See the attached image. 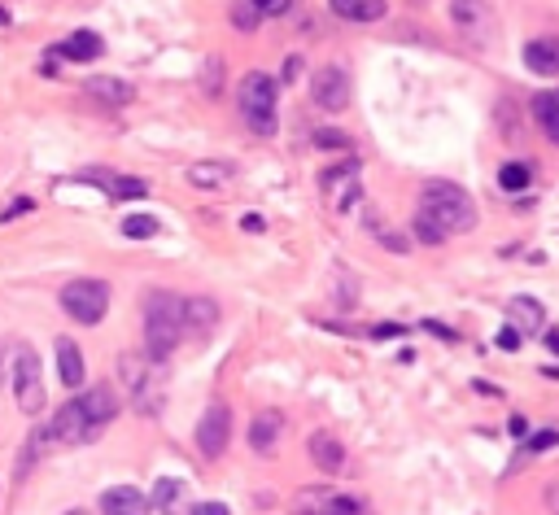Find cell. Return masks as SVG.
I'll return each mask as SVG.
<instances>
[{
  "instance_id": "23",
  "label": "cell",
  "mask_w": 559,
  "mask_h": 515,
  "mask_svg": "<svg viewBox=\"0 0 559 515\" xmlns=\"http://www.w3.org/2000/svg\"><path fill=\"white\" fill-rule=\"evenodd\" d=\"M149 502H153L158 511L175 515V511L184 507V481H175V476H162V481L153 485V498H149Z\"/></svg>"
},
{
  "instance_id": "12",
  "label": "cell",
  "mask_w": 559,
  "mask_h": 515,
  "mask_svg": "<svg viewBox=\"0 0 559 515\" xmlns=\"http://www.w3.org/2000/svg\"><path fill=\"white\" fill-rule=\"evenodd\" d=\"M101 35H92V31H75L66 44H57V49H49V57H44V70H57V62L62 57H70V62H97L101 57Z\"/></svg>"
},
{
  "instance_id": "29",
  "label": "cell",
  "mask_w": 559,
  "mask_h": 515,
  "mask_svg": "<svg viewBox=\"0 0 559 515\" xmlns=\"http://www.w3.org/2000/svg\"><path fill=\"white\" fill-rule=\"evenodd\" d=\"M315 145L319 149H350V136H341L337 127H324V131H315Z\"/></svg>"
},
{
  "instance_id": "7",
  "label": "cell",
  "mask_w": 559,
  "mask_h": 515,
  "mask_svg": "<svg viewBox=\"0 0 559 515\" xmlns=\"http://www.w3.org/2000/svg\"><path fill=\"white\" fill-rule=\"evenodd\" d=\"M62 310L83 328H92V323L105 319V310H110V284L105 280H70L62 289Z\"/></svg>"
},
{
  "instance_id": "32",
  "label": "cell",
  "mask_w": 559,
  "mask_h": 515,
  "mask_svg": "<svg viewBox=\"0 0 559 515\" xmlns=\"http://www.w3.org/2000/svg\"><path fill=\"white\" fill-rule=\"evenodd\" d=\"M31 210H35L31 197H14V206L0 210V223H14V219H22V214H31Z\"/></svg>"
},
{
  "instance_id": "38",
  "label": "cell",
  "mask_w": 559,
  "mask_h": 515,
  "mask_svg": "<svg viewBox=\"0 0 559 515\" xmlns=\"http://www.w3.org/2000/svg\"><path fill=\"white\" fill-rule=\"evenodd\" d=\"M546 345H551V354H559V332H546Z\"/></svg>"
},
{
  "instance_id": "36",
  "label": "cell",
  "mask_w": 559,
  "mask_h": 515,
  "mask_svg": "<svg viewBox=\"0 0 559 515\" xmlns=\"http://www.w3.org/2000/svg\"><path fill=\"white\" fill-rule=\"evenodd\" d=\"M546 507H551V515H559V481L546 489Z\"/></svg>"
},
{
  "instance_id": "39",
  "label": "cell",
  "mask_w": 559,
  "mask_h": 515,
  "mask_svg": "<svg viewBox=\"0 0 559 515\" xmlns=\"http://www.w3.org/2000/svg\"><path fill=\"white\" fill-rule=\"evenodd\" d=\"M0 27H9V14H5V9H0Z\"/></svg>"
},
{
  "instance_id": "13",
  "label": "cell",
  "mask_w": 559,
  "mask_h": 515,
  "mask_svg": "<svg viewBox=\"0 0 559 515\" xmlns=\"http://www.w3.org/2000/svg\"><path fill=\"white\" fill-rule=\"evenodd\" d=\"M153 502L136 485H114L101 494V515H149Z\"/></svg>"
},
{
  "instance_id": "5",
  "label": "cell",
  "mask_w": 559,
  "mask_h": 515,
  "mask_svg": "<svg viewBox=\"0 0 559 515\" xmlns=\"http://www.w3.org/2000/svg\"><path fill=\"white\" fill-rule=\"evenodd\" d=\"M241 118L249 127L258 131V136H271L276 131V105H280V88L276 79L263 75V70H249V75L241 79Z\"/></svg>"
},
{
  "instance_id": "40",
  "label": "cell",
  "mask_w": 559,
  "mask_h": 515,
  "mask_svg": "<svg viewBox=\"0 0 559 515\" xmlns=\"http://www.w3.org/2000/svg\"><path fill=\"white\" fill-rule=\"evenodd\" d=\"M70 515H88V511H70Z\"/></svg>"
},
{
  "instance_id": "15",
  "label": "cell",
  "mask_w": 559,
  "mask_h": 515,
  "mask_svg": "<svg viewBox=\"0 0 559 515\" xmlns=\"http://www.w3.org/2000/svg\"><path fill=\"white\" fill-rule=\"evenodd\" d=\"M280 433H284V415L280 411H258L254 424H249V446L258 454H271L280 446Z\"/></svg>"
},
{
  "instance_id": "20",
  "label": "cell",
  "mask_w": 559,
  "mask_h": 515,
  "mask_svg": "<svg viewBox=\"0 0 559 515\" xmlns=\"http://www.w3.org/2000/svg\"><path fill=\"white\" fill-rule=\"evenodd\" d=\"M332 14L346 22H380L385 18V0H328Z\"/></svg>"
},
{
  "instance_id": "16",
  "label": "cell",
  "mask_w": 559,
  "mask_h": 515,
  "mask_svg": "<svg viewBox=\"0 0 559 515\" xmlns=\"http://www.w3.org/2000/svg\"><path fill=\"white\" fill-rule=\"evenodd\" d=\"M219 323V306L210 297H188L184 302V332L188 337H206V332Z\"/></svg>"
},
{
  "instance_id": "30",
  "label": "cell",
  "mask_w": 559,
  "mask_h": 515,
  "mask_svg": "<svg viewBox=\"0 0 559 515\" xmlns=\"http://www.w3.org/2000/svg\"><path fill=\"white\" fill-rule=\"evenodd\" d=\"M551 446H559V433H555V428H546V433L525 441V454H542V450H551Z\"/></svg>"
},
{
  "instance_id": "3",
  "label": "cell",
  "mask_w": 559,
  "mask_h": 515,
  "mask_svg": "<svg viewBox=\"0 0 559 515\" xmlns=\"http://www.w3.org/2000/svg\"><path fill=\"white\" fill-rule=\"evenodd\" d=\"M188 337L184 332V302L171 293H149L145 306V354L153 363H166L175 354V345Z\"/></svg>"
},
{
  "instance_id": "2",
  "label": "cell",
  "mask_w": 559,
  "mask_h": 515,
  "mask_svg": "<svg viewBox=\"0 0 559 515\" xmlns=\"http://www.w3.org/2000/svg\"><path fill=\"white\" fill-rule=\"evenodd\" d=\"M415 219L433 223L442 236H455V232H468V227L477 223V210H472V197L463 193L459 184L433 179V184H424L420 210H415Z\"/></svg>"
},
{
  "instance_id": "4",
  "label": "cell",
  "mask_w": 559,
  "mask_h": 515,
  "mask_svg": "<svg viewBox=\"0 0 559 515\" xmlns=\"http://www.w3.org/2000/svg\"><path fill=\"white\" fill-rule=\"evenodd\" d=\"M118 380H123V393H127V402H132V411L162 415V402H166L162 363H153L149 354H123L118 358Z\"/></svg>"
},
{
  "instance_id": "31",
  "label": "cell",
  "mask_w": 559,
  "mask_h": 515,
  "mask_svg": "<svg viewBox=\"0 0 559 515\" xmlns=\"http://www.w3.org/2000/svg\"><path fill=\"white\" fill-rule=\"evenodd\" d=\"M201 83L210 88V97L219 92V83H223V62H219V57H210V62H206V70H201Z\"/></svg>"
},
{
  "instance_id": "21",
  "label": "cell",
  "mask_w": 559,
  "mask_h": 515,
  "mask_svg": "<svg viewBox=\"0 0 559 515\" xmlns=\"http://www.w3.org/2000/svg\"><path fill=\"white\" fill-rule=\"evenodd\" d=\"M306 446H311V459L324 467V472H341V463H346V450H341V441L332 437V433H315Z\"/></svg>"
},
{
  "instance_id": "22",
  "label": "cell",
  "mask_w": 559,
  "mask_h": 515,
  "mask_svg": "<svg viewBox=\"0 0 559 515\" xmlns=\"http://www.w3.org/2000/svg\"><path fill=\"white\" fill-rule=\"evenodd\" d=\"M533 118H538V127L546 131V140L559 145V92H542V97H533Z\"/></svg>"
},
{
  "instance_id": "8",
  "label": "cell",
  "mask_w": 559,
  "mask_h": 515,
  "mask_svg": "<svg viewBox=\"0 0 559 515\" xmlns=\"http://www.w3.org/2000/svg\"><path fill=\"white\" fill-rule=\"evenodd\" d=\"M450 22H455L463 40L477 44V49L494 44V35H498V14H494L490 0H450Z\"/></svg>"
},
{
  "instance_id": "11",
  "label": "cell",
  "mask_w": 559,
  "mask_h": 515,
  "mask_svg": "<svg viewBox=\"0 0 559 515\" xmlns=\"http://www.w3.org/2000/svg\"><path fill=\"white\" fill-rule=\"evenodd\" d=\"M359 511H363L359 502L337 494V489H306L293 502V515H359Z\"/></svg>"
},
{
  "instance_id": "10",
  "label": "cell",
  "mask_w": 559,
  "mask_h": 515,
  "mask_svg": "<svg viewBox=\"0 0 559 515\" xmlns=\"http://www.w3.org/2000/svg\"><path fill=\"white\" fill-rule=\"evenodd\" d=\"M311 101L324 114H341L350 105V75L341 66H324L315 75V83H311Z\"/></svg>"
},
{
  "instance_id": "14",
  "label": "cell",
  "mask_w": 559,
  "mask_h": 515,
  "mask_svg": "<svg viewBox=\"0 0 559 515\" xmlns=\"http://www.w3.org/2000/svg\"><path fill=\"white\" fill-rule=\"evenodd\" d=\"M525 66L542 79H559V40L555 35H542V40L525 44Z\"/></svg>"
},
{
  "instance_id": "6",
  "label": "cell",
  "mask_w": 559,
  "mask_h": 515,
  "mask_svg": "<svg viewBox=\"0 0 559 515\" xmlns=\"http://www.w3.org/2000/svg\"><path fill=\"white\" fill-rule=\"evenodd\" d=\"M9 376H14V398L27 415L44 411V380H40V358H35L31 345L14 341L9 350Z\"/></svg>"
},
{
  "instance_id": "25",
  "label": "cell",
  "mask_w": 559,
  "mask_h": 515,
  "mask_svg": "<svg viewBox=\"0 0 559 515\" xmlns=\"http://www.w3.org/2000/svg\"><path fill=\"white\" fill-rule=\"evenodd\" d=\"M223 179H228V166H223V162H201V166L188 171V184H193V188H219Z\"/></svg>"
},
{
  "instance_id": "37",
  "label": "cell",
  "mask_w": 559,
  "mask_h": 515,
  "mask_svg": "<svg viewBox=\"0 0 559 515\" xmlns=\"http://www.w3.org/2000/svg\"><path fill=\"white\" fill-rule=\"evenodd\" d=\"M241 227H249V232H263V219H258V214H249V219H241Z\"/></svg>"
},
{
  "instance_id": "18",
  "label": "cell",
  "mask_w": 559,
  "mask_h": 515,
  "mask_svg": "<svg viewBox=\"0 0 559 515\" xmlns=\"http://www.w3.org/2000/svg\"><path fill=\"white\" fill-rule=\"evenodd\" d=\"M88 184L105 188V193H110L114 201H136V197L149 193L145 179H132V175H88Z\"/></svg>"
},
{
  "instance_id": "9",
  "label": "cell",
  "mask_w": 559,
  "mask_h": 515,
  "mask_svg": "<svg viewBox=\"0 0 559 515\" xmlns=\"http://www.w3.org/2000/svg\"><path fill=\"white\" fill-rule=\"evenodd\" d=\"M232 441V411L223 402H214L206 415L197 419V450L206 454V459H219L223 450H228Z\"/></svg>"
},
{
  "instance_id": "35",
  "label": "cell",
  "mask_w": 559,
  "mask_h": 515,
  "mask_svg": "<svg viewBox=\"0 0 559 515\" xmlns=\"http://www.w3.org/2000/svg\"><path fill=\"white\" fill-rule=\"evenodd\" d=\"M372 337H402V328H398V323H376Z\"/></svg>"
},
{
  "instance_id": "27",
  "label": "cell",
  "mask_w": 559,
  "mask_h": 515,
  "mask_svg": "<svg viewBox=\"0 0 559 515\" xmlns=\"http://www.w3.org/2000/svg\"><path fill=\"white\" fill-rule=\"evenodd\" d=\"M529 179H533L529 162H507L503 171H498V184H503L507 193H520V188H529Z\"/></svg>"
},
{
  "instance_id": "28",
  "label": "cell",
  "mask_w": 559,
  "mask_h": 515,
  "mask_svg": "<svg viewBox=\"0 0 559 515\" xmlns=\"http://www.w3.org/2000/svg\"><path fill=\"white\" fill-rule=\"evenodd\" d=\"M249 9H254L258 18H284L293 9V0H245Z\"/></svg>"
},
{
  "instance_id": "26",
  "label": "cell",
  "mask_w": 559,
  "mask_h": 515,
  "mask_svg": "<svg viewBox=\"0 0 559 515\" xmlns=\"http://www.w3.org/2000/svg\"><path fill=\"white\" fill-rule=\"evenodd\" d=\"M162 223L153 219V214H127L123 219V236H132V241H149V236H158Z\"/></svg>"
},
{
  "instance_id": "34",
  "label": "cell",
  "mask_w": 559,
  "mask_h": 515,
  "mask_svg": "<svg viewBox=\"0 0 559 515\" xmlns=\"http://www.w3.org/2000/svg\"><path fill=\"white\" fill-rule=\"evenodd\" d=\"M193 515H232L223 502H201V507H193Z\"/></svg>"
},
{
  "instance_id": "17",
  "label": "cell",
  "mask_w": 559,
  "mask_h": 515,
  "mask_svg": "<svg viewBox=\"0 0 559 515\" xmlns=\"http://www.w3.org/2000/svg\"><path fill=\"white\" fill-rule=\"evenodd\" d=\"M57 376H62L66 389H79L83 376H88V367H83V354L75 341H57Z\"/></svg>"
},
{
  "instance_id": "19",
  "label": "cell",
  "mask_w": 559,
  "mask_h": 515,
  "mask_svg": "<svg viewBox=\"0 0 559 515\" xmlns=\"http://www.w3.org/2000/svg\"><path fill=\"white\" fill-rule=\"evenodd\" d=\"M88 97H97L101 105H114V110H118V105H127L136 92H132V83H127V79L97 75V79H88Z\"/></svg>"
},
{
  "instance_id": "1",
  "label": "cell",
  "mask_w": 559,
  "mask_h": 515,
  "mask_svg": "<svg viewBox=\"0 0 559 515\" xmlns=\"http://www.w3.org/2000/svg\"><path fill=\"white\" fill-rule=\"evenodd\" d=\"M114 415H118V393L114 389H83L79 398H70L62 411L53 415V424H49V437H53V446H88V441H97L105 428L114 424Z\"/></svg>"
},
{
  "instance_id": "33",
  "label": "cell",
  "mask_w": 559,
  "mask_h": 515,
  "mask_svg": "<svg viewBox=\"0 0 559 515\" xmlns=\"http://www.w3.org/2000/svg\"><path fill=\"white\" fill-rule=\"evenodd\" d=\"M498 350H520V328H503V332H498Z\"/></svg>"
},
{
  "instance_id": "24",
  "label": "cell",
  "mask_w": 559,
  "mask_h": 515,
  "mask_svg": "<svg viewBox=\"0 0 559 515\" xmlns=\"http://www.w3.org/2000/svg\"><path fill=\"white\" fill-rule=\"evenodd\" d=\"M507 315L516 319L525 332H542V306L533 302V297H511V302H507Z\"/></svg>"
}]
</instances>
